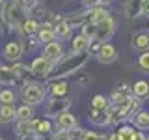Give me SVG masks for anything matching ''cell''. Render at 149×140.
I'll return each instance as SVG.
<instances>
[{"instance_id":"6da1fadb","label":"cell","mask_w":149,"mask_h":140,"mask_svg":"<svg viewBox=\"0 0 149 140\" xmlns=\"http://www.w3.org/2000/svg\"><path fill=\"white\" fill-rule=\"evenodd\" d=\"M88 58H90V50H86V52H73V54L65 56L62 62H58L54 65L52 73L49 75V80H62V77L78 73L86 65Z\"/></svg>"},{"instance_id":"7a4b0ae2","label":"cell","mask_w":149,"mask_h":140,"mask_svg":"<svg viewBox=\"0 0 149 140\" xmlns=\"http://www.w3.org/2000/svg\"><path fill=\"white\" fill-rule=\"evenodd\" d=\"M21 99H22V105H28V106H37L45 101V88L41 82H36V80H26L24 86H22V92H21Z\"/></svg>"},{"instance_id":"3957f363","label":"cell","mask_w":149,"mask_h":140,"mask_svg":"<svg viewBox=\"0 0 149 140\" xmlns=\"http://www.w3.org/2000/svg\"><path fill=\"white\" fill-rule=\"evenodd\" d=\"M71 108V99L69 97H50L49 101H47V106H45V116L47 118H58V116H62L63 112H69Z\"/></svg>"},{"instance_id":"277c9868","label":"cell","mask_w":149,"mask_h":140,"mask_svg":"<svg viewBox=\"0 0 149 140\" xmlns=\"http://www.w3.org/2000/svg\"><path fill=\"white\" fill-rule=\"evenodd\" d=\"M54 62H50L49 58H45V56H37V58L32 60L30 64V71L34 77H39V78H49V75L52 73L54 69Z\"/></svg>"},{"instance_id":"5b68a950","label":"cell","mask_w":149,"mask_h":140,"mask_svg":"<svg viewBox=\"0 0 149 140\" xmlns=\"http://www.w3.org/2000/svg\"><path fill=\"white\" fill-rule=\"evenodd\" d=\"M114 30H116V22H114L112 17L99 22V24H97V32H95V39L93 41H97V43H106L112 37V34H114Z\"/></svg>"},{"instance_id":"8992f818","label":"cell","mask_w":149,"mask_h":140,"mask_svg":"<svg viewBox=\"0 0 149 140\" xmlns=\"http://www.w3.org/2000/svg\"><path fill=\"white\" fill-rule=\"evenodd\" d=\"M24 52V47H22V41H9L4 47V58L11 64L21 62V56Z\"/></svg>"},{"instance_id":"52a82bcc","label":"cell","mask_w":149,"mask_h":140,"mask_svg":"<svg viewBox=\"0 0 149 140\" xmlns=\"http://www.w3.org/2000/svg\"><path fill=\"white\" fill-rule=\"evenodd\" d=\"M15 134L22 140H36V118L30 121H17Z\"/></svg>"},{"instance_id":"ba28073f","label":"cell","mask_w":149,"mask_h":140,"mask_svg":"<svg viewBox=\"0 0 149 140\" xmlns=\"http://www.w3.org/2000/svg\"><path fill=\"white\" fill-rule=\"evenodd\" d=\"M43 56L49 58L50 62L58 64L62 62V56H63V47L58 43V41H50V43L43 45Z\"/></svg>"},{"instance_id":"9c48e42d","label":"cell","mask_w":149,"mask_h":140,"mask_svg":"<svg viewBox=\"0 0 149 140\" xmlns=\"http://www.w3.org/2000/svg\"><path fill=\"white\" fill-rule=\"evenodd\" d=\"M95 56H97V60H99L101 64H110V62H114V60L118 58V50H116V47L112 43H101V49H99V52Z\"/></svg>"},{"instance_id":"30bf717a","label":"cell","mask_w":149,"mask_h":140,"mask_svg":"<svg viewBox=\"0 0 149 140\" xmlns=\"http://www.w3.org/2000/svg\"><path fill=\"white\" fill-rule=\"evenodd\" d=\"M77 116H73L71 112H63L62 116H58L56 118V127L58 131H67V133H71V131L77 127Z\"/></svg>"},{"instance_id":"8fae6325","label":"cell","mask_w":149,"mask_h":140,"mask_svg":"<svg viewBox=\"0 0 149 140\" xmlns=\"http://www.w3.org/2000/svg\"><path fill=\"white\" fill-rule=\"evenodd\" d=\"M86 15H88V21H90V22H93V24H99V22L106 21V19H110V13L106 11V8H101V6L88 8Z\"/></svg>"},{"instance_id":"7c38bea8","label":"cell","mask_w":149,"mask_h":140,"mask_svg":"<svg viewBox=\"0 0 149 140\" xmlns=\"http://www.w3.org/2000/svg\"><path fill=\"white\" fill-rule=\"evenodd\" d=\"M37 39H39V43H50V41L56 39V32H54V24H50V22H45V24H41L39 32H37Z\"/></svg>"},{"instance_id":"4fadbf2b","label":"cell","mask_w":149,"mask_h":140,"mask_svg":"<svg viewBox=\"0 0 149 140\" xmlns=\"http://www.w3.org/2000/svg\"><path fill=\"white\" fill-rule=\"evenodd\" d=\"M39 28L41 24L36 21V19H32V17H26L24 19V22H22V26H21V34L24 36V37H32V36H36L37 32H39Z\"/></svg>"},{"instance_id":"5bb4252c","label":"cell","mask_w":149,"mask_h":140,"mask_svg":"<svg viewBox=\"0 0 149 140\" xmlns=\"http://www.w3.org/2000/svg\"><path fill=\"white\" fill-rule=\"evenodd\" d=\"M52 121H50L49 118H45V120H37L36 118V134L39 138H45V136H49V134H54L52 133Z\"/></svg>"},{"instance_id":"9a60e30c","label":"cell","mask_w":149,"mask_h":140,"mask_svg":"<svg viewBox=\"0 0 149 140\" xmlns=\"http://www.w3.org/2000/svg\"><path fill=\"white\" fill-rule=\"evenodd\" d=\"M142 8H143V0H127V4H125V17L136 19L142 13Z\"/></svg>"},{"instance_id":"2e32d148","label":"cell","mask_w":149,"mask_h":140,"mask_svg":"<svg viewBox=\"0 0 149 140\" xmlns=\"http://www.w3.org/2000/svg\"><path fill=\"white\" fill-rule=\"evenodd\" d=\"M17 80H19V78L15 77L13 69L8 67V65L0 64V84H2V86H13Z\"/></svg>"},{"instance_id":"e0dca14e","label":"cell","mask_w":149,"mask_h":140,"mask_svg":"<svg viewBox=\"0 0 149 140\" xmlns=\"http://www.w3.org/2000/svg\"><path fill=\"white\" fill-rule=\"evenodd\" d=\"M13 120H17V108L13 105H2L0 106V123L6 125L11 123Z\"/></svg>"},{"instance_id":"ac0fdd59","label":"cell","mask_w":149,"mask_h":140,"mask_svg":"<svg viewBox=\"0 0 149 140\" xmlns=\"http://www.w3.org/2000/svg\"><path fill=\"white\" fill-rule=\"evenodd\" d=\"M50 93L52 97H67L69 84L65 80H50Z\"/></svg>"},{"instance_id":"d6986e66","label":"cell","mask_w":149,"mask_h":140,"mask_svg":"<svg viewBox=\"0 0 149 140\" xmlns=\"http://www.w3.org/2000/svg\"><path fill=\"white\" fill-rule=\"evenodd\" d=\"M130 121H132V125H134L136 129H140V131H147V129H149V112H146V110H138L136 116H134Z\"/></svg>"},{"instance_id":"ffe728a7","label":"cell","mask_w":149,"mask_h":140,"mask_svg":"<svg viewBox=\"0 0 149 140\" xmlns=\"http://www.w3.org/2000/svg\"><path fill=\"white\" fill-rule=\"evenodd\" d=\"M90 121L93 125H97V127H104V125H108V112L106 110H93L91 108Z\"/></svg>"},{"instance_id":"44dd1931","label":"cell","mask_w":149,"mask_h":140,"mask_svg":"<svg viewBox=\"0 0 149 140\" xmlns=\"http://www.w3.org/2000/svg\"><path fill=\"white\" fill-rule=\"evenodd\" d=\"M90 41L86 36L78 34L73 37V52H86V50H90Z\"/></svg>"},{"instance_id":"7402d4cb","label":"cell","mask_w":149,"mask_h":140,"mask_svg":"<svg viewBox=\"0 0 149 140\" xmlns=\"http://www.w3.org/2000/svg\"><path fill=\"white\" fill-rule=\"evenodd\" d=\"M132 93L138 99H147L149 97V82L146 80H136V84L132 86Z\"/></svg>"},{"instance_id":"603a6c76","label":"cell","mask_w":149,"mask_h":140,"mask_svg":"<svg viewBox=\"0 0 149 140\" xmlns=\"http://www.w3.org/2000/svg\"><path fill=\"white\" fill-rule=\"evenodd\" d=\"M11 69H13V73H15V77L19 78V80H24V78L28 77H32V71H30V65H24V64H21V62H17V64H13L11 65Z\"/></svg>"},{"instance_id":"cb8c5ba5","label":"cell","mask_w":149,"mask_h":140,"mask_svg":"<svg viewBox=\"0 0 149 140\" xmlns=\"http://www.w3.org/2000/svg\"><path fill=\"white\" fill-rule=\"evenodd\" d=\"M34 120V106L21 105L17 108V121H30Z\"/></svg>"},{"instance_id":"d4e9b609","label":"cell","mask_w":149,"mask_h":140,"mask_svg":"<svg viewBox=\"0 0 149 140\" xmlns=\"http://www.w3.org/2000/svg\"><path fill=\"white\" fill-rule=\"evenodd\" d=\"M71 30L73 28L67 24L65 21H60L54 24V32H56V37H60V39H67L69 36H71Z\"/></svg>"},{"instance_id":"484cf974","label":"cell","mask_w":149,"mask_h":140,"mask_svg":"<svg viewBox=\"0 0 149 140\" xmlns=\"http://www.w3.org/2000/svg\"><path fill=\"white\" fill-rule=\"evenodd\" d=\"M132 45H134V49H138V50H147L149 49V34H136L132 37Z\"/></svg>"},{"instance_id":"4316f807","label":"cell","mask_w":149,"mask_h":140,"mask_svg":"<svg viewBox=\"0 0 149 140\" xmlns=\"http://www.w3.org/2000/svg\"><path fill=\"white\" fill-rule=\"evenodd\" d=\"M17 99L15 92L11 90V88H4V90H0V106L2 105H13Z\"/></svg>"},{"instance_id":"83f0119b","label":"cell","mask_w":149,"mask_h":140,"mask_svg":"<svg viewBox=\"0 0 149 140\" xmlns=\"http://www.w3.org/2000/svg\"><path fill=\"white\" fill-rule=\"evenodd\" d=\"M116 134H118L119 140H132L134 134H136V129L130 127V125H121V127L116 131Z\"/></svg>"},{"instance_id":"f1b7e54d","label":"cell","mask_w":149,"mask_h":140,"mask_svg":"<svg viewBox=\"0 0 149 140\" xmlns=\"http://www.w3.org/2000/svg\"><path fill=\"white\" fill-rule=\"evenodd\" d=\"M108 106H110V103L104 95H93V99H91L93 110H108Z\"/></svg>"},{"instance_id":"f546056e","label":"cell","mask_w":149,"mask_h":140,"mask_svg":"<svg viewBox=\"0 0 149 140\" xmlns=\"http://www.w3.org/2000/svg\"><path fill=\"white\" fill-rule=\"evenodd\" d=\"M82 28V36H86L88 39H95V32H97V24H93V22L86 21L84 24L80 26Z\"/></svg>"},{"instance_id":"4dcf8cb0","label":"cell","mask_w":149,"mask_h":140,"mask_svg":"<svg viewBox=\"0 0 149 140\" xmlns=\"http://www.w3.org/2000/svg\"><path fill=\"white\" fill-rule=\"evenodd\" d=\"M80 140H108V136L99 134V133H95V131H84V134H82Z\"/></svg>"},{"instance_id":"1f68e13d","label":"cell","mask_w":149,"mask_h":140,"mask_svg":"<svg viewBox=\"0 0 149 140\" xmlns=\"http://www.w3.org/2000/svg\"><path fill=\"white\" fill-rule=\"evenodd\" d=\"M138 67L142 69V71L149 73V52H147V50H146L143 54H140V58H138Z\"/></svg>"},{"instance_id":"d6a6232c","label":"cell","mask_w":149,"mask_h":140,"mask_svg":"<svg viewBox=\"0 0 149 140\" xmlns=\"http://www.w3.org/2000/svg\"><path fill=\"white\" fill-rule=\"evenodd\" d=\"M50 140H73V136L67 131H56L52 136H50Z\"/></svg>"},{"instance_id":"836d02e7","label":"cell","mask_w":149,"mask_h":140,"mask_svg":"<svg viewBox=\"0 0 149 140\" xmlns=\"http://www.w3.org/2000/svg\"><path fill=\"white\" fill-rule=\"evenodd\" d=\"M37 2H39V0H19V6L22 9H34L37 6Z\"/></svg>"},{"instance_id":"e575fe53","label":"cell","mask_w":149,"mask_h":140,"mask_svg":"<svg viewBox=\"0 0 149 140\" xmlns=\"http://www.w3.org/2000/svg\"><path fill=\"white\" fill-rule=\"evenodd\" d=\"M74 78H77V82L82 84V86H86V84L90 82V77H88V75H78L77 73V77H74Z\"/></svg>"},{"instance_id":"d590c367","label":"cell","mask_w":149,"mask_h":140,"mask_svg":"<svg viewBox=\"0 0 149 140\" xmlns=\"http://www.w3.org/2000/svg\"><path fill=\"white\" fill-rule=\"evenodd\" d=\"M82 4L86 8H95V6H99V4H101V0H82Z\"/></svg>"},{"instance_id":"8d00e7d4","label":"cell","mask_w":149,"mask_h":140,"mask_svg":"<svg viewBox=\"0 0 149 140\" xmlns=\"http://www.w3.org/2000/svg\"><path fill=\"white\" fill-rule=\"evenodd\" d=\"M132 140H147V136L142 133V131H136V134H134V138Z\"/></svg>"},{"instance_id":"74e56055","label":"cell","mask_w":149,"mask_h":140,"mask_svg":"<svg viewBox=\"0 0 149 140\" xmlns=\"http://www.w3.org/2000/svg\"><path fill=\"white\" fill-rule=\"evenodd\" d=\"M142 13L149 15V0H143V8H142Z\"/></svg>"},{"instance_id":"f35d334b","label":"cell","mask_w":149,"mask_h":140,"mask_svg":"<svg viewBox=\"0 0 149 140\" xmlns=\"http://www.w3.org/2000/svg\"><path fill=\"white\" fill-rule=\"evenodd\" d=\"M108 140H119V138H118V134H116V133H112V134H108Z\"/></svg>"},{"instance_id":"ab89813d","label":"cell","mask_w":149,"mask_h":140,"mask_svg":"<svg viewBox=\"0 0 149 140\" xmlns=\"http://www.w3.org/2000/svg\"><path fill=\"white\" fill-rule=\"evenodd\" d=\"M114 0H101V4H112Z\"/></svg>"},{"instance_id":"60d3db41","label":"cell","mask_w":149,"mask_h":140,"mask_svg":"<svg viewBox=\"0 0 149 140\" xmlns=\"http://www.w3.org/2000/svg\"><path fill=\"white\" fill-rule=\"evenodd\" d=\"M37 140H41V138H37Z\"/></svg>"},{"instance_id":"b9f144b4","label":"cell","mask_w":149,"mask_h":140,"mask_svg":"<svg viewBox=\"0 0 149 140\" xmlns=\"http://www.w3.org/2000/svg\"><path fill=\"white\" fill-rule=\"evenodd\" d=\"M147 140H149V136H147Z\"/></svg>"},{"instance_id":"7bdbcfd3","label":"cell","mask_w":149,"mask_h":140,"mask_svg":"<svg viewBox=\"0 0 149 140\" xmlns=\"http://www.w3.org/2000/svg\"><path fill=\"white\" fill-rule=\"evenodd\" d=\"M0 140H2V138H0Z\"/></svg>"}]
</instances>
